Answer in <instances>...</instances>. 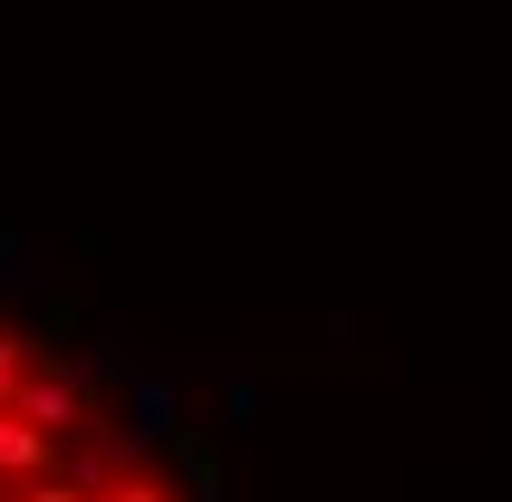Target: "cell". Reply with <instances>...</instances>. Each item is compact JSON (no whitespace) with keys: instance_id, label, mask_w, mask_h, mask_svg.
<instances>
[{"instance_id":"6da1fadb","label":"cell","mask_w":512,"mask_h":502,"mask_svg":"<svg viewBox=\"0 0 512 502\" xmlns=\"http://www.w3.org/2000/svg\"><path fill=\"white\" fill-rule=\"evenodd\" d=\"M49 464H58V435H39V425L29 416H10V406H0V483H49Z\"/></svg>"},{"instance_id":"7a4b0ae2","label":"cell","mask_w":512,"mask_h":502,"mask_svg":"<svg viewBox=\"0 0 512 502\" xmlns=\"http://www.w3.org/2000/svg\"><path fill=\"white\" fill-rule=\"evenodd\" d=\"M78 329H87V290L68 280V290H49V300H39V329H29V338H39V358L58 367V348H68Z\"/></svg>"},{"instance_id":"3957f363","label":"cell","mask_w":512,"mask_h":502,"mask_svg":"<svg viewBox=\"0 0 512 502\" xmlns=\"http://www.w3.org/2000/svg\"><path fill=\"white\" fill-rule=\"evenodd\" d=\"M39 377V338H20V329H0V406H20V387Z\"/></svg>"},{"instance_id":"277c9868","label":"cell","mask_w":512,"mask_h":502,"mask_svg":"<svg viewBox=\"0 0 512 502\" xmlns=\"http://www.w3.org/2000/svg\"><path fill=\"white\" fill-rule=\"evenodd\" d=\"M107 502H174V493H165V474H145V464H136V474L116 483V493H107Z\"/></svg>"},{"instance_id":"5b68a950","label":"cell","mask_w":512,"mask_h":502,"mask_svg":"<svg viewBox=\"0 0 512 502\" xmlns=\"http://www.w3.org/2000/svg\"><path fill=\"white\" fill-rule=\"evenodd\" d=\"M223 406H232V425H252V416H261V387H252V377H232Z\"/></svg>"}]
</instances>
